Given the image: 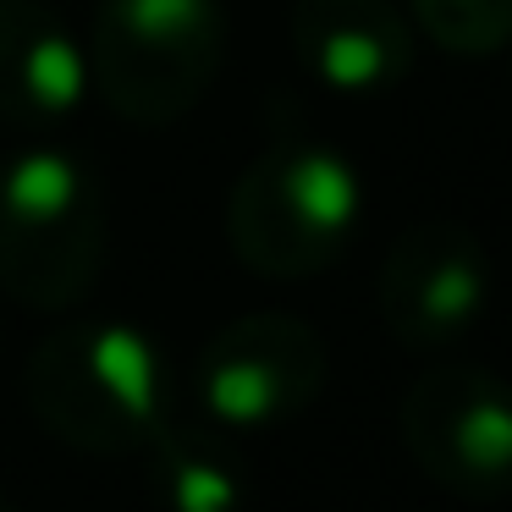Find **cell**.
<instances>
[{
  "mask_svg": "<svg viewBox=\"0 0 512 512\" xmlns=\"http://www.w3.org/2000/svg\"><path fill=\"white\" fill-rule=\"evenodd\" d=\"M325 386V342L292 314L232 320L199 358L204 408L226 430H259L303 413Z\"/></svg>",
  "mask_w": 512,
  "mask_h": 512,
  "instance_id": "6",
  "label": "cell"
},
{
  "mask_svg": "<svg viewBox=\"0 0 512 512\" xmlns=\"http://www.w3.org/2000/svg\"><path fill=\"white\" fill-rule=\"evenodd\" d=\"M89 89V61L34 0H0V111L67 116Z\"/></svg>",
  "mask_w": 512,
  "mask_h": 512,
  "instance_id": "9",
  "label": "cell"
},
{
  "mask_svg": "<svg viewBox=\"0 0 512 512\" xmlns=\"http://www.w3.org/2000/svg\"><path fill=\"white\" fill-rule=\"evenodd\" d=\"M485 309V254L463 226H419L380 270V314L408 347H441Z\"/></svg>",
  "mask_w": 512,
  "mask_h": 512,
  "instance_id": "7",
  "label": "cell"
},
{
  "mask_svg": "<svg viewBox=\"0 0 512 512\" xmlns=\"http://www.w3.org/2000/svg\"><path fill=\"white\" fill-rule=\"evenodd\" d=\"M419 23L435 34V45L485 56L512 34V0H413Z\"/></svg>",
  "mask_w": 512,
  "mask_h": 512,
  "instance_id": "11",
  "label": "cell"
},
{
  "mask_svg": "<svg viewBox=\"0 0 512 512\" xmlns=\"http://www.w3.org/2000/svg\"><path fill=\"white\" fill-rule=\"evenodd\" d=\"M298 56L331 89H380L408 67V23L386 0H298Z\"/></svg>",
  "mask_w": 512,
  "mask_h": 512,
  "instance_id": "8",
  "label": "cell"
},
{
  "mask_svg": "<svg viewBox=\"0 0 512 512\" xmlns=\"http://www.w3.org/2000/svg\"><path fill=\"white\" fill-rule=\"evenodd\" d=\"M105 254L100 182L61 149H23L0 166V287L28 309H67Z\"/></svg>",
  "mask_w": 512,
  "mask_h": 512,
  "instance_id": "2",
  "label": "cell"
},
{
  "mask_svg": "<svg viewBox=\"0 0 512 512\" xmlns=\"http://www.w3.org/2000/svg\"><path fill=\"white\" fill-rule=\"evenodd\" d=\"M215 0H105L94 23V78L127 116H177L215 67Z\"/></svg>",
  "mask_w": 512,
  "mask_h": 512,
  "instance_id": "4",
  "label": "cell"
},
{
  "mask_svg": "<svg viewBox=\"0 0 512 512\" xmlns=\"http://www.w3.org/2000/svg\"><path fill=\"white\" fill-rule=\"evenodd\" d=\"M0 512H12V507H6V501H0Z\"/></svg>",
  "mask_w": 512,
  "mask_h": 512,
  "instance_id": "12",
  "label": "cell"
},
{
  "mask_svg": "<svg viewBox=\"0 0 512 512\" xmlns=\"http://www.w3.org/2000/svg\"><path fill=\"white\" fill-rule=\"evenodd\" d=\"M149 452H155V479L171 512L243 507V463L215 430H171V424H160Z\"/></svg>",
  "mask_w": 512,
  "mask_h": 512,
  "instance_id": "10",
  "label": "cell"
},
{
  "mask_svg": "<svg viewBox=\"0 0 512 512\" xmlns=\"http://www.w3.org/2000/svg\"><path fill=\"white\" fill-rule=\"evenodd\" d=\"M28 413L50 441L89 457L144 452L166 424V375L133 325H67L28 358Z\"/></svg>",
  "mask_w": 512,
  "mask_h": 512,
  "instance_id": "1",
  "label": "cell"
},
{
  "mask_svg": "<svg viewBox=\"0 0 512 512\" xmlns=\"http://www.w3.org/2000/svg\"><path fill=\"white\" fill-rule=\"evenodd\" d=\"M408 457L457 501L512 496V386L490 369H430L402 397Z\"/></svg>",
  "mask_w": 512,
  "mask_h": 512,
  "instance_id": "5",
  "label": "cell"
},
{
  "mask_svg": "<svg viewBox=\"0 0 512 512\" xmlns=\"http://www.w3.org/2000/svg\"><path fill=\"white\" fill-rule=\"evenodd\" d=\"M358 221V177L331 149H270L232 193V248L259 276L298 281L331 265Z\"/></svg>",
  "mask_w": 512,
  "mask_h": 512,
  "instance_id": "3",
  "label": "cell"
}]
</instances>
